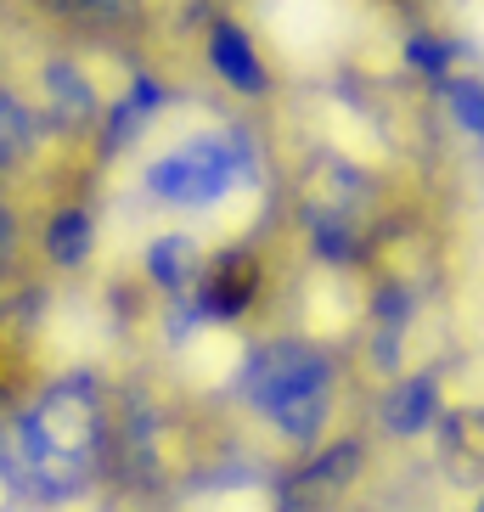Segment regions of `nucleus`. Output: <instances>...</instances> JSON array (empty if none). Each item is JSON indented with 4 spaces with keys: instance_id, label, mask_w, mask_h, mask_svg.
Wrapping results in <instances>:
<instances>
[{
    "instance_id": "6ab92c4d",
    "label": "nucleus",
    "mask_w": 484,
    "mask_h": 512,
    "mask_svg": "<svg viewBox=\"0 0 484 512\" xmlns=\"http://www.w3.org/2000/svg\"><path fill=\"white\" fill-rule=\"evenodd\" d=\"M473 512H484V490H479V501H473Z\"/></svg>"
},
{
    "instance_id": "a211bd4d",
    "label": "nucleus",
    "mask_w": 484,
    "mask_h": 512,
    "mask_svg": "<svg viewBox=\"0 0 484 512\" xmlns=\"http://www.w3.org/2000/svg\"><path fill=\"white\" fill-rule=\"evenodd\" d=\"M389 6H394L400 17H417V12H423V0H389Z\"/></svg>"
},
{
    "instance_id": "20e7f679",
    "label": "nucleus",
    "mask_w": 484,
    "mask_h": 512,
    "mask_svg": "<svg viewBox=\"0 0 484 512\" xmlns=\"http://www.w3.org/2000/svg\"><path fill=\"white\" fill-rule=\"evenodd\" d=\"M259 287H265V259L254 248H220V254H203L192 304L209 327H231L259 304Z\"/></svg>"
},
{
    "instance_id": "423d86ee",
    "label": "nucleus",
    "mask_w": 484,
    "mask_h": 512,
    "mask_svg": "<svg viewBox=\"0 0 484 512\" xmlns=\"http://www.w3.org/2000/svg\"><path fill=\"white\" fill-rule=\"evenodd\" d=\"M299 231H304V242H310V259H321L327 271H355L361 254H366L361 220L327 209L316 197H299Z\"/></svg>"
},
{
    "instance_id": "f8f14e48",
    "label": "nucleus",
    "mask_w": 484,
    "mask_h": 512,
    "mask_svg": "<svg viewBox=\"0 0 484 512\" xmlns=\"http://www.w3.org/2000/svg\"><path fill=\"white\" fill-rule=\"evenodd\" d=\"M434 96H439V107H445V119L484 147V74H462V68H456L451 79L434 85Z\"/></svg>"
},
{
    "instance_id": "9d476101",
    "label": "nucleus",
    "mask_w": 484,
    "mask_h": 512,
    "mask_svg": "<svg viewBox=\"0 0 484 512\" xmlns=\"http://www.w3.org/2000/svg\"><path fill=\"white\" fill-rule=\"evenodd\" d=\"M468 57H473L468 40H456V34H445V29H428V23H411V29L400 34V68H406L411 79H423V85L451 79Z\"/></svg>"
},
{
    "instance_id": "f03ea898",
    "label": "nucleus",
    "mask_w": 484,
    "mask_h": 512,
    "mask_svg": "<svg viewBox=\"0 0 484 512\" xmlns=\"http://www.w3.org/2000/svg\"><path fill=\"white\" fill-rule=\"evenodd\" d=\"M237 394L248 400V411L271 422L276 439H288L293 451H316L338 406V366L321 344L271 338L242 355Z\"/></svg>"
},
{
    "instance_id": "6e6552de",
    "label": "nucleus",
    "mask_w": 484,
    "mask_h": 512,
    "mask_svg": "<svg viewBox=\"0 0 484 512\" xmlns=\"http://www.w3.org/2000/svg\"><path fill=\"white\" fill-rule=\"evenodd\" d=\"M439 411H445V394H439V366L394 377L389 394H383V428H389V434H400V439L428 434V428L439 422Z\"/></svg>"
},
{
    "instance_id": "dca6fc26",
    "label": "nucleus",
    "mask_w": 484,
    "mask_h": 512,
    "mask_svg": "<svg viewBox=\"0 0 484 512\" xmlns=\"http://www.w3.org/2000/svg\"><path fill=\"white\" fill-rule=\"evenodd\" d=\"M355 473H361V445H355V439H338V445L310 456L299 484L304 490H344V484H355Z\"/></svg>"
},
{
    "instance_id": "f257e3e1",
    "label": "nucleus",
    "mask_w": 484,
    "mask_h": 512,
    "mask_svg": "<svg viewBox=\"0 0 484 512\" xmlns=\"http://www.w3.org/2000/svg\"><path fill=\"white\" fill-rule=\"evenodd\" d=\"M96 439H102V406L91 383L85 377L57 383L51 394H40V406L17 417L6 439V479L34 501H68L91 479Z\"/></svg>"
},
{
    "instance_id": "9b49d317",
    "label": "nucleus",
    "mask_w": 484,
    "mask_h": 512,
    "mask_svg": "<svg viewBox=\"0 0 484 512\" xmlns=\"http://www.w3.org/2000/svg\"><path fill=\"white\" fill-rule=\"evenodd\" d=\"M197 271H203V248H197V237H186V231H164V237L147 242V276H152V287H164L169 299L192 293Z\"/></svg>"
},
{
    "instance_id": "1a4fd4ad",
    "label": "nucleus",
    "mask_w": 484,
    "mask_h": 512,
    "mask_svg": "<svg viewBox=\"0 0 484 512\" xmlns=\"http://www.w3.org/2000/svg\"><path fill=\"white\" fill-rule=\"evenodd\" d=\"M40 85H46V113H51V124H62V130H91V124L102 119V96H96L91 74H85L79 62L51 57Z\"/></svg>"
},
{
    "instance_id": "f3484780",
    "label": "nucleus",
    "mask_w": 484,
    "mask_h": 512,
    "mask_svg": "<svg viewBox=\"0 0 484 512\" xmlns=\"http://www.w3.org/2000/svg\"><path fill=\"white\" fill-rule=\"evenodd\" d=\"M12 254H17V220H12V209L0 203V276H6V265H12Z\"/></svg>"
},
{
    "instance_id": "ddd939ff",
    "label": "nucleus",
    "mask_w": 484,
    "mask_h": 512,
    "mask_svg": "<svg viewBox=\"0 0 484 512\" xmlns=\"http://www.w3.org/2000/svg\"><path fill=\"white\" fill-rule=\"evenodd\" d=\"M34 147H40V119L23 107V96L0 85V169H17Z\"/></svg>"
},
{
    "instance_id": "4468645a",
    "label": "nucleus",
    "mask_w": 484,
    "mask_h": 512,
    "mask_svg": "<svg viewBox=\"0 0 484 512\" xmlns=\"http://www.w3.org/2000/svg\"><path fill=\"white\" fill-rule=\"evenodd\" d=\"M434 428H439V439H445V451H451L456 462L484 467V406H445Z\"/></svg>"
},
{
    "instance_id": "2eb2a0df",
    "label": "nucleus",
    "mask_w": 484,
    "mask_h": 512,
    "mask_svg": "<svg viewBox=\"0 0 484 512\" xmlns=\"http://www.w3.org/2000/svg\"><path fill=\"white\" fill-rule=\"evenodd\" d=\"M96 248V220L85 209H62L51 214V226H46V254L57 259V265H85Z\"/></svg>"
},
{
    "instance_id": "0eeeda50",
    "label": "nucleus",
    "mask_w": 484,
    "mask_h": 512,
    "mask_svg": "<svg viewBox=\"0 0 484 512\" xmlns=\"http://www.w3.org/2000/svg\"><path fill=\"white\" fill-rule=\"evenodd\" d=\"M366 321H372V366L378 372H400V355H406V332L411 321H417V293H411L400 276H389V282L372 293V304H366Z\"/></svg>"
},
{
    "instance_id": "7ed1b4c3",
    "label": "nucleus",
    "mask_w": 484,
    "mask_h": 512,
    "mask_svg": "<svg viewBox=\"0 0 484 512\" xmlns=\"http://www.w3.org/2000/svg\"><path fill=\"white\" fill-rule=\"evenodd\" d=\"M265 175V158H259V136L248 124L226 119L214 130H197V136L175 141L169 152H158L147 169H141V192L164 209H220L237 186H259Z\"/></svg>"
},
{
    "instance_id": "39448f33",
    "label": "nucleus",
    "mask_w": 484,
    "mask_h": 512,
    "mask_svg": "<svg viewBox=\"0 0 484 512\" xmlns=\"http://www.w3.org/2000/svg\"><path fill=\"white\" fill-rule=\"evenodd\" d=\"M203 62H209V74L231 96H242V102H265L276 91V74H271V62H265V51H259L254 29L231 12H214L203 23Z\"/></svg>"
}]
</instances>
